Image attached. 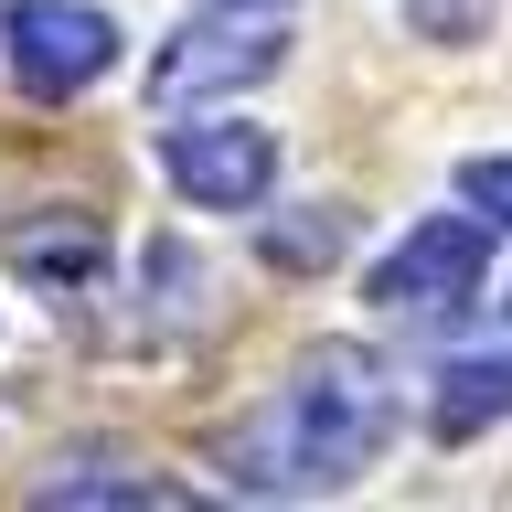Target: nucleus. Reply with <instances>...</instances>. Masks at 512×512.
I'll list each match as a JSON object with an SVG mask.
<instances>
[{
    "label": "nucleus",
    "instance_id": "nucleus-1",
    "mask_svg": "<svg viewBox=\"0 0 512 512\" xmlns=\"http://www.w3.org/2000/svg\"><path fill=\"white\" fill-rule=\"evenodd\" d=\"M395 438V384L363 342H320L267 406L224 438L235 491H342L374 448Z\"/></svg>",
    "mask_w": 512,
    "mask_h": 512
},
{
    "label": "nucleus",
    "instance_id": "nucleus-2",
    "mask_svg": "<svg viewBox=\"0 0 512 512\" xmlns=\"http://www.w3.org/2000/svg\"><path fill=\"white\" fill-rule=\"evenodd\" d=\"M480 278H491V214H427L406 224V246L374 267V310L384 320H448V310H470Z\"/></svg>",
    "mask_w": 512,
    "mask_h": 512
},
{
    "label": "nucleus",
    "instance_id": "nucleus-3",
    "mask_svg": "<svg viewBox=\"0 0 512 512\" xmlns=\"http://www.w3.org/2000/svg\"><path fill=\"white\" fill-rule=\"evenodd\" d=\"M288 64V43L267 22H182V32H160V54H150V107L160 118H192L203 96H246V86H267Z\"/></svg>",
    "mask_w": 512,
    "mask_h": 512
},
{
    "label": "nucleus",
    "instance_id": "nucleus-4",
    "mask_svg": "<svg viewBox=\"0 0 512 512\" xmlns=\"http://www.w3.org/2000/svg\"><path fill=\"white\" fill-rule=\"evenodd\" d=\"M0 43H11L22 96H43V107L86 96L96 75L118 64V22H107L96 0H11V11H0Z\"/></svg>",
    "mask_w": 512,
    "mask_h": 512
},
{
    "label": "nucleus",
    "instance_id": "nucleus-5",
    "mask_svg": "<svg viewBox=\"0 0 512 512\" xmlns=\"http://www.w3.org/2000/svg\"><path fill=\"white\" fill-rule=\"evenodd\" d=\"M160 171H171V192L203 203V214H256L267 182H278V139L246 128V118H192V128L160 139Z\"/></svg>",
    "mask_w": 512,
    "mask_h": 512
},
{
    "label": "nucleus",
    "instance_id": "nucleus-6",
    "mask_svg": "<svg viewBox=\"0 0 512 512\" xmlns=\"http://www.w3.org/2000/svg\"><path fill=\"white\" fill-rule=\"evenodd\" d=\"M0 256H11V278H32V288H86L96 267H107V235H96V214H22L0 235Z\"/></svg>",
    "mask_w": 512,
    "mask_h": 512
},
{
    "label": "nucleus",
    "instance_id": "nucleus-7",
    "mask_svg": "<svg viewBox=\"0 0 512 512\" xmlns=\"http://www.w3.org/2000/svg\"><path fill=\"white\" fill-rule=\"evenodd\" d=\"M512 416V352H470V363H448L438 384H427V427H438L448 448L480 438V427H502Z\"/></svg>",
    "mask_w": 512,
    "mask_h": 512
},
{
    "label": "nucleus",
    "instance_id": "nucleus-8",
    "mask_svg": "<svg viewBox=\"0 0 512 512\" xmlns=\"http://www.w3.org/2000/svg\"><path fill=\"white\" fill-rule=\"evenodd\" d=\"M342 246H352V214H342V203H299V214H278V224H267V256H278L288 278L331 267Z\"/></svg>",
    "mask_w": 512,
    "mask_h": 512
},
{
    "label": "nucleus",
    "instance_id": "nucleus-9",
    "mask_svg": "<svg viewBox=\"0 0 512 512\" xmlns=\"http://www.w3.org/2000/svg\"><path fill=\"white\" fill-rule=\"evenodd\" d=\"M43 502H64V512H86V502L160 512V502H182V491H171V480H139V470H54V480H43Z\"/></svg>",
    "mask_w": 512,
    "mask_h": 512
},
{
    "label": "nucleus",
    "instance_id": "nucleus-10",
    "mask_svg": "<svg viewBox=\"0 0 512 512\" xmlns=\"http://www.w3.org/2000/svg\"><path fill=\"white\" fill-rule=\"evenodd\" d=\"M459 203H480L491 224H512V150H480V160H459Z\"/></svg>",
    "mask_w": 512,
    "mask_h": 512
},
{
    "label": "nucleus",
    "instance_id": "nucleus-11",
    "mask_svg": "<svg viewBox=\"0 0 512 512\" xmlns=\"http://www.w3.org/2000/svg\"><path fill=\"white\" fill-rule=\"evenodd\" d=\"M416 22L427 32H470V0H416Z\"/></svg>",
    "mask_w": 512,
    "mask_h": 512
},
{
    "label": "nucleus",
    "instance_id": "nucleus-12",
    "mask_svg": "<svg viewBox=\"0 0 512 512\" xmlns=\"http://www.w3.org/2000/svg\"><path fill=\"white\" fill-rule=\"evenodd\" d=\"M214 11H278V0H214Z\"/></svg>",
    "mask_w": 512,
    "mask_h": 512
},
{
    "label": "nucleus",
    "instance_id": "nucleus-13",
    "mask_svg": "<svg viewBox=\"0 0 512 512\" xmlns=\"http://www.w3.org/2000/svg\"><path fill=\"white\" fill-rule=\"evenodd\" d=\"M502 310H512V299H502Z\"/></svg>",
    "mask_w": 512,
    "mask_h": 512
}]
</instances>
